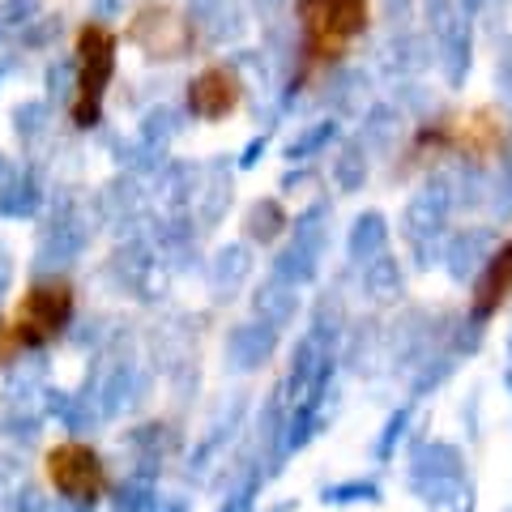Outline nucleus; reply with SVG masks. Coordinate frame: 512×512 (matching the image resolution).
<instances>
[{
    "mask_svg": "<svg viewBox=\"0 0 512 512\" xmlns=\"http://www.w3.org/2000/svg\"><path fill=\"white\" fill-rule=\"evenodd\" d=\"M43 478L56 495H64L77 508H94L111 495V470L99 457V448L86 440H60L43 453Z\"/></svg>",
    "mask_w": 512,
    "mask_h": 512,
    "instance_id": "nucleus-4",
    "label": "nucleus"
},
{
    "mask_svg": "<svg viewBox=\"0 0 512 512\" xmlns=\"http://www.w3.org/2000/svg\"><path fill=\"white\" fill-rule=\"evenodd\" d=\"M124 39L137 43L146 56L175 60V56H184L188 47H192V22L175 5H158V0H150V5H141L133 13V22H128Z\"/></svg>",
    "mask_w": 512,
    "mask_h": 512,
    "instance_id": "nucleus-6",
    "label": "nucleus"
},
{
    "mask_svg": "<svg viewBox=\"0 0 512 512\" xmlns=\"http://www.w3.org/2000/svg\"><path fill=\"white\" fill-rule=\"evenodd\" d=\"M184 103L197 120H227L244 103V82H239V73L227 69V64H210V69H201L188 82Z\"/></svg>",
    "mask_w": 512,
    "mask_h": 512,
    "instance_id": "nucleus-7",
    "label": "nucleus"
},
{
    "mask_svg": "<svg viewBox=\"0 0 512 512\" xmlns=\"http://www.w3.org/2000/svg\"><path fill=\"white\" fill-rule=\"evenodd\" d=\"M116 30L103 22H86L77 26L73 52H77V82H73V124L77 128H94L103 120V99L107 86L116 77Z\"/></svg>",
    "mask_w": 512,
    "mask_h": 512,
    "instance_id": "nucleus-3",
    "label": "nucleus"
},
{
    "mask_svg": "<svg viewBox=\"0 0 512 512\" xmlns=\"http://www.w3.org/2000/svg\"><path fill=\"white\" fill-rule=\"evenodd\" d=\"M299 82L333 69L372 22V0H295Z\"/></svg>",
    "mask_w": 512,
    "mask_h": 512,
    "instance_id": "nucleus-1",
    "label": "nucleus"
},
{
    "mask_svg": "<svg viewBox=\"0 0 512 512\" xmlns=\"http://www.w3.org/2000/svg\"><path fill=\"white\" fill-rule=\"evenodd\" d=\"M508 146V128L495 111H474V116H453L436 128H423L414 150H427V154H466V158H495Z\"/></svg>",
    "mask_w": 512,
    "mask_h": 512,
    "instance_id": "nucleus-5",
    "label": "nucleus"
},
{
    "mask_svg": "<svg viewBox=\"0 0 512 512\" xmlns=\"http://www.w3.org/2000/svg\"><path fill=\"white\" fill-rule=\"evenodd\" d=\"M508 303H512V235L504 239V248L487 261L483 274H478L474 291H470V316L474 320H491L495 312H504Z\"/></svg>",
    "mask_w": 512,
    "mask_h": 512,
    "instance_id": "nucleus-8",
    "label": "nucleus"
},
{
    "mask_svg": "<svg viewBox=\"0 0 512 512\" xmlns=\"http://www.w3.org/2000/svg\"><path fill=\"white\" fill-rule=\"evenodd\" d=\"M13 355V346H9V329L5 325H0V363H5Z\"/></svg>",
    "mask_w": 512,
    "mask_h": 512,
    "instance_id": "nucleus-9",
    "label": "nucleus"
},
{
    "mask_svg": "<svg viewBox=\"0 0 512 512\" xmlns=\"http://www.w3.org/2000/svg\"><path fill=\"white\" fill-rule=\"evenodd\" d=\"M73 312H77V291L69 278H43L35 286H26L5 325L13 355L18 350H43L47 342H56L69 329Z\"/></svg>",
    "mask_w": 512,
    "mask_h": 512,
    "instance_id": "nucleus-2",
    "label": "nucleus"
}]
</instances>
